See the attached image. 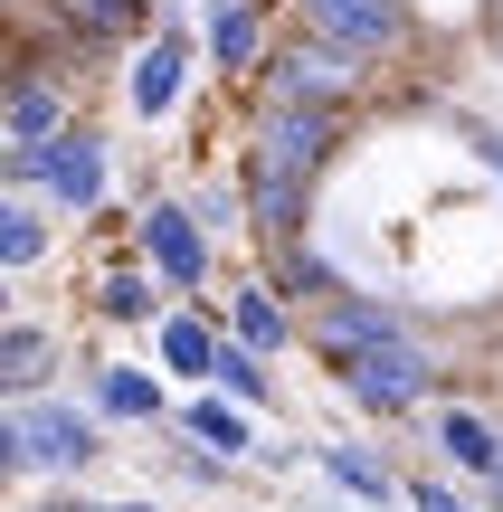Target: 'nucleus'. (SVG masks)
Wrapping results in <instances>:
<instances>
[{"label": "nucleus", "mask_w": 503, "mask_h": 512, "mask_svg": "<svg viewBox=\"0 0 503 512\" xmlns=\"http://www.w3.org/2000/svg\"><path fill=\"white\" fill-rule=\"evenodd\" d=\"M323 162H333V114H304V105H266L257 114V143H247V171H257V181L314 190Z\"/></svg>", "instance_id": "nucleus-1"}, {"label": "nucleus", "mask_w": 503, "mask_h": 512, "mask_svg": "<svg viewBox=\"0 0 503 512\" xmlns=\"http://www.w3.org/2000/svg\"><path fill=\"white\" fill-rule=\"evenodd\" d=\"M10 475H86L95 465V427L76 418V408H48V399H29V408H10Z\"/></svg>", "instance_id": "nucleus-2"}, {"label": "nucleus", "mask_w": 503, "mask_h": 512, "mask_svg": "<svg viewBox=\"0 0 503 512\" xmlns=\"http://www.w3.org/2000/svg\"><path fill=\"white\" fill-rule=\"evenodd\" d=\"M361 57H342L333 38H295V48L266 57V105H304V114H333L352 95Z\"/></svg>", "instance_id": "nucleus-3"}, {"label": "nucleus", "mask_w": 503, "mask_h": 512, "mask_svg": "<svg viewBox=\"0 0 503 512\" xmlns=\"http://www.w3.org/2000/svg\"><path fill=\"white\" fill-rule=\"evenodd\" d=\"M143 256H152L162 285H209V219H200L190 200L143 209Z\"/></svg>", "instance_id": "nucleus-4"}, {"label": "nucleus", "mask_w": 503, "mask_h": 512, "mask_svg": "<svg viewBox=\"0 0 503 512\" xmlns=\"http://www.w3.org/2000/svg\"><path fill=\"white\" fill-rule=\"evenodd\" d=\"M304 19H314V38H333L342 57H390L399 38H409V10H399V0H304Z\"/></svg>", "instance_id": "nucleus-5"}, {"label": "nucleus", "mask_w": 503, "mask_h": 512, "mask_svg": "<svg viewBox=\"0 0 503 512\" xmlns=\"http://www.w3.org/2000/svg\"><path fill=\"white\" fill-rule=\"evenodd\" d=\"M333 380L352 389L361 408H380V418H409V408L437 389V370L418 361V351H380V361H333Z\"/></svg>", "instance_id": "nucleus-6"}, {"label": "nucleus", "mask_w": 503, "mask_h": 512, "mask_svg": "<svg viewBox=\"0 0 503 512\" xmlns=\"http://www.w3.org/2000/svg\"><path fill=\"white\" fill-rule=\"evenodd\" d=\"M314 342H323V370L333 361H380V351H409V323L399 313H380V304H323V323H314Z\"/></svg>", "instance_id": "nucleus-7"}, {"label": "nucleus", "mask_w": 503, "mask_h": 512, "mask_svg": "<svg viewBox=\"0 0 503 512\" xmlns=\"http://www.w3.org/2000/svg\"><path fill=\"white\" fill-rule=\"evenodd\" d=\"M48 200H67V209H95V200H105V133L67 124V143L48 152Z\"/></svg>", "instance_id": "nucleus-8"}, {"label": "nucleus", "mask_w": 503, "mask_h": 512, "mask_svg": "<svg viewBox=\"0 0 503 512\" xmlns=\"http://www.w3.org/2000/svg\"><path fill=\"white\" fill-rule=\"evenodd\" d=\"M190 57H200V48H190L181 29H171V38H152V48L133 57V114H162L171 95H181V76H190Z\"/></svg>", "instance_id": "nucleus-9"}, {"label": "nucleus", "mask_w": 503, "mask_h": 512, "mask_svg": "<svg viewBox=\"0 0 503 512\" xmlns=\"http://www.w3.org/2000/svg\"><path fill=\"white\" fill-rule=\"evenodd\" d=\"M437 446H447V465H466V475H503V427H485L475 418V408H447V418H437Z\"/></svg>", "instance_id": "nucleus-10"}, {"label": "nucleus", "mask_w": 503, "mask_h": 512, "mask_svg": "<svg viewBox=\"0 0 503 512\" xmlns=\"http://www.w3.org/2000/svg\"><path fill=\"white\" fill-rule=\"evenodd\" d=\"M228 332H238L247 351H285V342H295V313H285V294H266V285H247L238 304H228Z\"/></svg>", "instance_id": "nucleus-11"}, {"label": "nucleus", "mask_w": 503, "mask_h": 512, "mask_svg": "<svg viewBox=\"0 0 503 512\" xmlns=\"http://www.w3.org/2000/svg\"><path fill=\"white\" fill-rule=\"evenodd\" d=\"M209 57H219V67H257L266 57V29H257L247 0H219V10H209Z\"/></svg>", "instance_id": "nucleus-12"}, {"label": "nucleus", "mask_w": 503, "mask_h": 512, "mask_svg": "<svg viewBox=\"0 0 503 512\" xmlns=\"http://www.w3.org/2000/svg\"><path fill=\"white\" fill-rule=\"evenodd\" d=\"M247 219H257L266 238L304 247V190H295V181H257V171H247Z\"/></svg>", "instance_id": "nucleus-13"}, {"label": "nucleus", "mask_w": 503, "mask_h": 512, "mask_svg": "<svg viewBox=\"0 0 503 512\" xmlns=\"http://www.w3.org/2000/svg\"><path fill=\"white\" fill-rule=\"evenodd\" d=\"M162 370H181V380H219V342H209V323L171 313V323H162Z\"/></svg>", "instance_id": "nucleus-14"}, {"label": "nucleus", "mask_w": 503, "mask_h": 512, "mask_svg": "<svg viewBox=\"0 0 503 512\" xmlns=\"http://www.w3.org/2000/svg\"><path fill=\"white\" fill-rule=\"evenodd\" d=\"M181 437H200L209 456H247V446H257V437H247V418H238L228 399H190V408H181Z\"/></svg>", "instance_id": "nucleus-15"}, {"label": "nucleus", "mask_w": 503, "mask_h": 512, "mask_svg": "<svg viewBox=\"0 0 503 512\" xmlns=\"http://www.w3.org/2000/svg\"><path fill=\"white\" fill-rule=\"evenodd\" d=\"M48 370H57L48 332H10V342H0V380H10V399H19V408H29V389H48Z\"/></svg>", "instance_id": "nucleus-16"}, {"label": "nucleus", "mask_w": 503, "mask_h": 512, "mask_svg": "<svg viewBox=\"0 0 503 512\" xmlns=\"http://www.w3.org/2000/svg\"><path fill=\"white\" fill-rule=\"evenodd\" d=\"M95 408H105V418H162V389L143 380V370H95Z\"/></svg>", "instance_id": "nucleus-17"}, {"label": "nucleus", "mask_w": 503, "mask_h": 512, "mask_svg": "<svg viewBox=\"0 0 503 512\" xmlns=\"http://www.w3.org/2000/svg\"><path fill=\"white\" fill-rule=\"evenodd\" d=\"M38 256H48V219H38L29 200H10V209H0V266H10V275H29Z\"/></svg>", "instance_id": "nucleus-18"}, {"label": "nucleus", "mask_w": 503, "mask_h": 512, "mask_svg": "<svg viewBox=\"0 0 503 512\" xmlns=\"http://www.w3.org/2000/svg\"><path fill=\"white\" fill-rule=\"evenodd\" d=\"M323 475H333V484H352L361 503H390V494H399V484H390V465H380V456H361V446H323Z\"/></svg>", "instance_id": "nucleus-19"}, {"label": "nucleus", "mask_w": 503, "mask_h": 512, "mask_svg": "<svg viewBox=\"0 0 503 512\" xmlns=\"http://www.w3.org/2000/svg\"><path fill=\"white\" fill-rule=\"evenodd\" d=\"M95 304H105V323H152V304H162V294H152V275H105V285H95Z\"/></svg>", "instance_id": "nucleus-20"}, {"label": "nucleus", "mask_w": 503, "mask_h": 512, "mask_svg": "<svg viewBox=\"0 0 503 512\" xmlns=\"http://www.w3.org/2000/svg\"><path fill=\"white\" fill-rule=\"evenodd\" d=\"M285 294H314V304H342V275L323 266L314 247H285Z\"/></svg>", "instance_id": "nucleus-21"}, {"label": "nucleus", "mask_w": 503, "mask_h": 512, "mask_svg": "<svg viewBox=\"0 0 503 512\" xmlns=\"http://www.w3.org/2000/svg\"><path fill=\"white\" fill-rule=\"evenodd\" d=\"M219 389H228V399H257V408H266V361H257L247 342H219Z\"/></svg>", "instance_id": "nucleus-22"}, {"label": "nucleus", "mask_w": 503, "mask_h": 512, "mask_svg": "<svg viewBox=\"0 0 503 512\" xmlns=\"http://www.w3.org/2000/svg\"><path fill=\"white\" fill-rule=\"evenodd\" d=\"M409 503H418V512H466V494H456V484H437V475H418Z\"/></svg>", "instance_id": "nucleus-23"}, {"label": "nucleus", "mask_w": 503, "mask_h": 512, "mask_svg": "<svg viewBox=\"0 0 503 512\" xmlns=\"http://www.w3.org/2000/svg\"><path fill=\"white\" fill-rule=\"evenodd\" d=\"M76 10H86V29H124V19L143 10V0H76Z\"/></svg>", "instance_id": "nucleus-24"}, {"label": "nucleus", "mask_w": 503, "mask_h": 512, "mask_svg": "<svg viewBox=\"0 0 503 512\" xmlns=\"http://www.w3.org/2000/svg\"><path fill=\"white\" fill-rule=\"evenodd\" d=\"M38 512H86V503H38Z\"/></svg>", "instance_id": "nucleus-25"}, {"label": "nucleus", "mask_w": 503, "mask_h": 512, "mask_svg": "<svg viewBox=\"0 0 503 512\" xmlns=\"http://www.w3.org/2000/svg\"><path fill=\"white\" fill-rule=\"evenodd\" d=\"M494 512H503V475H494Z\"/></svg>", "instance_id": "nucleus-26"}]
</instances>
